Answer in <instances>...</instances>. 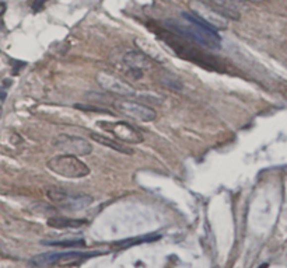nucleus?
<instances>
[{
  "label": "nucleus",
  "mask_w": 287,
  "mask_h": 268,
  "mask_svg": "<svg viewBox=\"0 0 287 268\" xmlns=\"http://www.w3.org/2000/svg\"><path fill=\"white\" fill-rule=\"evenodd\" d=\"M156 33L159 34L160 38L164 41L176 55H179L183 59L191 61L193 64L202 66L205 69H209V70H217V72L223 70L222 62L217 61L215 57L209 55L208 52H205L203 49H200L198 44L186 40V38H182V37L171 33L168 30L164 31L161 28H156Z\"/></svg>",
  "instance_id": "2"
},
{
  "label": "nucleus",
  "mask_w": 287,
  "mask_h": 268,
  "mask_svg": "<svg viewBox=\"0 0 287 268\" xmlns=\"http://www.w3.org/2000/svg\"><path fill=\"white\" fill-rule=\"evenodd\" d=\"M183 21L176 20H166L163 27L176 34L182 38L192 41L198 44L199 47H205L209 49H220L222 47V38L209 24H206L200 17L193 13H181Z\"/></svg>",
  "instance_id": "1"
},
{
  "label": "nucleus",
  "mask_w": 287,
  "mask_h": 268,
  "mask_svg": "<svg viewBox=\"0 0 287 268\" xmlns=\"http://www.w3.org/2000/svg\"><path fill=\"white\" fill-rule=\"evenodd\" d=\"M120 62L125 66V72L135 80H139L143 76L144 70L153 67L152 59L139 51H126L120 57Z\"/></svg>",
  "instance_id": "7"
},
{
  "label": "nucleus",
  "mask_w": 287,
  "mask_h": 268,
  "mask_svg": "<svg viewBox=\"0 0 287 268\" xmlns=\"http://www.w3.org/2000/svg\"><path fill=\"white\" fill-rule=\"evenodd\" d=\"M161 236L160 235H147V236H140V237H136V239H128V240H123L116 243V246H119V249H128L130 246H136V244L140 243H150L153 240H159Z\"/></svg>",
  "instance_id": "16"
},
{
  "label": "nucleus",
  "mask_w": 287,
  "mask_h": 268,
  "mask_svg": "<svg viewBox=\"0 0 287 268\" xmlns=\"http://www.w3.org/2000/svg\"><path fill=\"white\" fill-rule=\"evenodd\" d=\"M239 1H251V3H261L263 0H239Z\"/></svg>",
  "instance_id": "20"
},
{
  "label": "nucleus",
  "mask_w": 287,
  "mask_h": 268,
  "mask_svg": "<svg viewBox=\"0 0 287 268\" xmlns=\"http://www.w3.org/2000/svg\"><path fill=\"white\" fill-rule=\"evenodd\" d=\"M100 253H83V252H66V253H44L40 256H35L32 259V264L35 266H49L56 263H74L83 259H90L98 256Z\"/></svg>",
  "instance_id": "9"
},
{
  "label": "nucleus",
  "mask_w": 287,
  "mask_h": 268,
  "mask_svg": "<svg viewBox=\"0 0 287 268\" xmlns=\"http://www.w3.org/2000/svg\"><path fill=\"white\" fill-rule=\"evenodd\" d=\"M114 108L116 111H119L120 114L130 117L133 120L143 122L154 121L157 118L156 111L153 110L152 107L137 103V101H132V100H116L114 101Z\"/></svg>",
  "instance_id": "6"
},
{
  "label": "nucleus",
  "mask_w": 287,
  "mask_h": 268,
  "mask_svg": "<svg viewBox=\"0 0 287 268\" xmlns=\"http://www.w3.org/2000/svg\"><path fill=\"white\" fill-rule=\"evenodd\" d=\"M100 125L103 130L108 131L110 134L115 135L122 142L132 143V145L143 142V135L128 122H100Z\"/></svg>",
  "instance_id": "8"
},
{
  "label": "nucleus",
  "mask_w": 287,
  "mask_h": 268,
  "mask_svg": "<svg viewBox=\"0 0 287 268\" xmlns=\"http://www.w3.org/2000/svg\"><path fill=\"white\" fill-rule=\"evenodd\" d=\"M90 138L93 139L94 142L101 143L103 146L110 147V149H112V150H116V152H119V153H125V154L133 153V150H132V149H129V147H126V146H122L119 142H116V140H114V139L107 138V136H104V135L90 134Z\"/></svg>",
  "instance_id": "14"
},
{
  "label": "nucleus",
  "mask_w": 287,
  "mask_h": 268,
  "mask_svg": "<svg viewBox=\"0 0 287 268\" xmlns=\"http://www.w3.org/2000/svg\"><path fill=\"white\" fill-rule=\"evenodd\" d=\"M48 169L67 179H83L90 174V167L84 162H81L79 157L73 154H60L49 159L47 163Z\"/></svg>",
  "instance_id": "3"
},
{
  "label": "nucleus",
  "mask_w": 287,
  "mask_h": 268,
  "mask_svg": "<svg viewBox=\"0 0 287 268\" xmlns=\"http://www.w3.org/2000/svg\"><path fill=\"white\" fill-rule=\"evenodd\" d=\"M160 83L166 87V89L171 90V91H182L183 84L181 80L171 73H164L160 76Z\"/></svg>",
  "instance_id": "15"
},
{
  "label": "nucleus",
  "mask_w": 287,
  "mask_h": 268,
  "mask_svg": "<svg viewBox=\"0 0 287 268\" xmlns=\"http://www.w3.org/2000/svg\"><path fill=\"white\" fill-rule=\"evenodd\" d=\"M47 1H48V0H34V1H32V8H34V11L38 13L40 10H42V7L45 6Z\"/></svg>",
  "instance_id": "18"
},
{
  "label": "nucleus",
  "mask_w": 287,
  "mask_h": 268,
  "mask_svg": "<svg viewBox=\"0 0 287 268\" xmlns=\"http://www.w3.org/2000/svg\"><path fill=\"white\" fill-rule=\"evenodd\" d=\"M217 14L229 20H239V0H202Z\"/></svg>",
  "instance_id": "11"
},
{
  "label": "nucleus",
  "mask_w": 287,
  "mask_h": 268,
  "mask_svg": "<svg viewBox=\"0 0 287 268\" xmlns=\"http://www.w3.org/2000/svg\"><path fill=\"white\" fill-rule=\"evenodd\" d=\"M97 81L100 83V86L107 91H110L112 94H118L122 97H133L136 96V90L128 84L126 81H123L119 77L114 76L108 72H100L97 74Z\"/></svg>",
  "instance_id": "10"
},
{
  "label": "nucleus",
  "mask_w": 287,
  "mask_h": 268,
  "mask_svg": "<svg viewBox=\"0 0 287 268\" xmlns=\"http://www.w3.org/2000/svg\"><path fill=\"white\" fill-rule=\"evenodd\" d=\"M47 197L49 201L57 203L70 211H79L84 209L93 203V197L87 194H76V193H69L64 190H57V188H51L47 191Z\"/></svg>",
  "instance_id": "4"
},
{
  "label": "nucleus",
  "mask_w": 287,
  "mask_h": 268,
  "mask_svg": "<svg viewBox=\"0 0 287 268\" xmlns=\"http://www.w3.org/2000/svg\"><path fill=\"white\" fill-rule=\"evenodd\" d=\"M195 6L198 7L195 8V14L200 17L206 24H209L213 30H226L227 28V23H226V18L220 14H217L215 10L209 7L208 4H205L202 0H196L193 1Z\"/></svg>",
  "instance_id": "12"
},
{
  "label": "nucleus",
  "mask_w": 287,
  "mask_h": 268,
  "mask_svg": "<svg viewBox=\"0 0 287 268\" xmlns=\"http://www.w3.org/2000/svg\"><path fill=\"white\" fill-rule=\"evenodd\" d=\"M6 11V4L4 3H0V16H3Z\"/></svg>",
  "instance_id": "19"
},
{
  "label": "nucleus",
  "mask_w": 287,
  "mask_h": 268,
  "mask_svg": "<svg viewBox=\"0 0 287 268\" xmlns=\"http://www.w3.org/2000/svg\"><path fill=\"white\" fill-rule=\"evenodd\" d=\"M42 244H48V246H57V247H84V240L81 239H73V240H60V242H48V240H44Z\"/></svg>",
  "instance_id": "17"
},
{
  "label": "nucleus",
  "mask_w": 287,
  "mask_h": 268,
  "mask_svg": "<svg viewBox=\"0 0 287 268\" xmlns=\"http://www.w3.org/2000/svg\"><path fill=\"white\" fill-rule=\"evenodd\" d=\"M52 145L57 150L64 152V154H73V156H87L93 150V146L87 139L67 135V134L57 135L54 139Z\"/></svg>",
  "instance_id": "5"
},
{
  "label": "nucleus",
  "mask_w": 287,
  "mask_h": 268,
  "mask_svg": "<svg viewBox=\"0 0 287 268\" xmlns=\"http://www.w3.org/2000/svg\"><path fill=\"white\" fill-rule=\"evenodd\" d=\"M86 223H87V220L84 219H72V218H63V216L51 218L48 220L49 226L55 229H76L81 228Z\"/></svg>",
  "instance_id": "13"
}]
</instances>
